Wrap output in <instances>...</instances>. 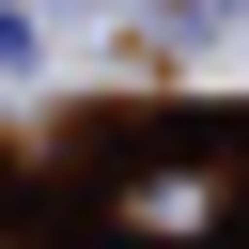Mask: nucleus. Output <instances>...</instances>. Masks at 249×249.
I'll list each match as a JSON object with an SVG mask.
<instances>
[{
  "mask_svg": "<svg viewBox=\"0 0 249 249\" xmlns=\"http://www.w3.org/2000/svg\"><path fill=\"white\" fill-rule=\"evenodd\" d=\"M233 202V171H156V187H124V233H202Z\"/></svg>",
  "mask_w": 249,
  "mask_h": 249,
  "instance_id": "f257e3e1",
  "label": "nucleus"
}]
</instances>
